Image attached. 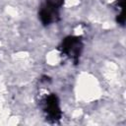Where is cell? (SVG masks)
<instances>
[{"instance_id":"obj_1","label":"cell","mask_w":126,"mask_h":126,"mask_svg":"<svg viewBox=\"0 0 126 126\" xmlns=\"http://www.w3.org/2000/svg\"><path fill=\"white\" fill-rule=\"evenodd\" d=\"M82 41L79 37H74V36H69L64 39L62 42V50L63 52L72 58L73 60H77L78 57L80 56L81 50H82Z\"/></svg>"},{"instance_id":"obj_2","label":"cell","mask_w":126,"mask_h":126,"mask_svg":"<svg viewBox=\"0 0 126 126\" xmlns=\"http://www.w3.org/2000/svg\"><path fill=\"white\" fill-rule=\"evenodd\" d=\"M58 7L59 6L51 0H46V3L42 5L39 12V17L44 25H48L56 20L58 16Z\"/></svg>"},{"instance_id":"obj_3","label":"cell","mask_w":126,"mask_h":126,"mask_svg":"<svg viewBox=\"0 0 126 126\" xmlns=\"http://www.w3.org/2000/svg\"><path fill=\"white\" fill-rule=\"evenodd\" d=\"M44 111L46 113V116L49 119H52L53 121H56L60 118L61 112L55 94H49L44 99Z\"/></svg>"}]
</instances>
